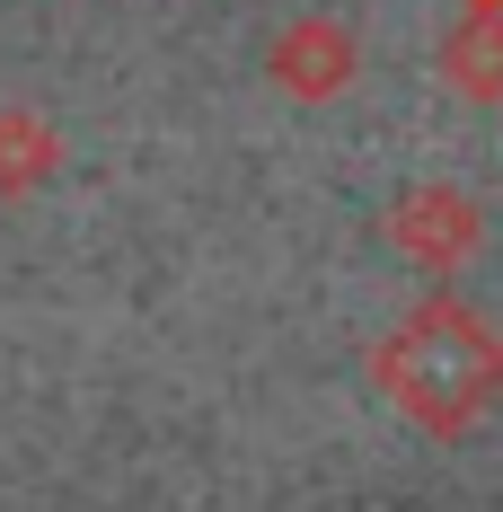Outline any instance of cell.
I'll list each match as a JSON object with an SVG mask.
<instances>
[{
	"mask_svg": "<svg viewBox=\"0 0 503 512\" xmlns=\"http://www.w3.org/2000/svg\"><path fill=\"white\" fill-rule=\"evenodd\" d=\"M442 71H451L459 98L503 106V9H468L459 18V36L442 45Z\"/></svg>",
	"mask_w": 503,
	"mask_h": 512,
	"instance_id": "obj_5",
	"label": "cell"
},
{
	"mask_svg": "<svg viewBox=\"0 0 503 512\" xmlns=\"http://www.w3.org/2000/svg\"><path fill=\"white\" fill-rule=\"evenodd\" d=\"M459 9H503V0H459Z\"/></svg>",
	"mask_w": 503,
	"mask_h": 512,
	"instance_id": "obj_6",
	"label": "cell"
},
{
	"mask_svg": "<svg viewBox=\"0 0 503 512\" xmlns=\"http://www.w3.org/2000/svg\"><path fill=\"white\" fill-rule=\"evenodd\" d=\"M371 380L389 389V407H398L406 424L459 442V433H477V424L503 407V336L468 301H415L398 327L380 336Z\"/></svg>",
	"mask_w": 503,
	"mask_h": 512,
	"instance_id": "obj_1",
	"label": "cell"
},
{
	"mask_svg": "<svg viewBox=\"0 0 503 512\" xmlns=\"http://www.w3.org/2000/svg\"><path fill=\"white\" fill-rule=\"evenodd\" d=\"M265 71H274V89L301 106H327L353 89V71H362V45H353V27H336V18H292L283 36H274V53H265Z\"/></svg>",
	"mask_w": 503,
	"mask_h": 512,
	"instance_id": "obj_3",
	"label": "cell"
},
{
	"mask_svg": "<svg viewBox=\"0 0 503 512\" xmlns=\"http://www.w3.org/2000/svg\"><path fill=\"white\" fill-rule=\"evenodd\" d=\"M62 177V133H53L36 106H0V195H36Z\"/></svg>",
	"mask_w": 503,
	"mask_h": 512,
	"instance_id": "obj_4",
	"label": "cell"
},
{
	"mask_svg": "<svg viewBox=\"0 0 503 512\" xmlns=\"http://www.w3.org/2000/svg\"><path fill=\"white\" fill-rule=\"evenodd\" d=\"M389 239H398L406 265H424V274H451L477 256L486 239V212L468 186H442V177H424V186H406L398 204H389Z\"/></svg>",
	"mask_w": 503,
	"mask_h": 512,
	"instance_id": "obj_2",
	"label": "cell"
}]
</instances>
